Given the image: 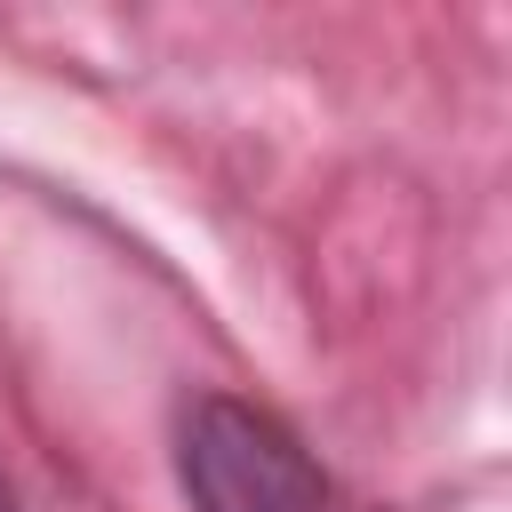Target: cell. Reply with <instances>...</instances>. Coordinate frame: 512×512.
I'll return each mask as SVG.
<instances>
[{
	"instance_id": "cell-1",
	"label": "cell",
	"mask_w": 512,
	"mask_h": 512,
	"mask_svg": "<svg viewBox=\"0 0 512 512\" xmlns=\"http://www.w3.org/2000/svg\"><path fill=\"white\" fill-rule=\"evenodd\" d=\"M176 480L192 512H344L320 456L256 400L200 392L176 416Z\"/></svg>"
},
{
	"instance_id": "cell-2",
	"label": "cell",
	"mask_w": 512,
	"mask_h": 512,
	"mask_svg": "<svg viewBox=\"0 0 512 512\" xmlns=\"http://www.w3.org/2000/svg\"><path fill=\"white\" fill-rule=\"evenodd\" d=\"M0 512H24V504H16V488H8V472H0Z\"/></svg>"
}]
</instances>
